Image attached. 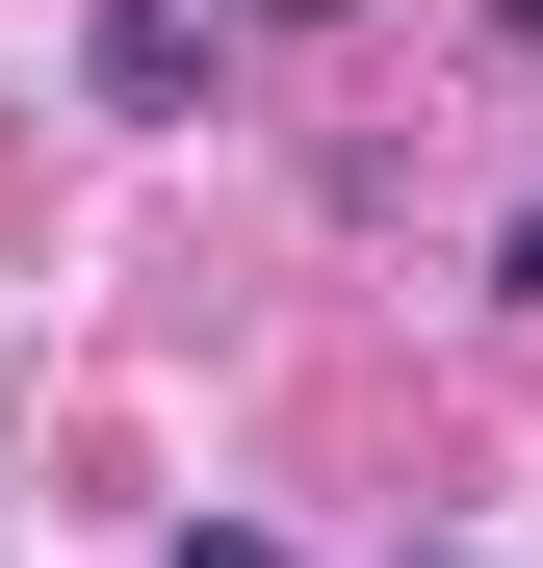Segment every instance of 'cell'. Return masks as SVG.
I'll list each match as a JSON object with an SVG mask.
<instances>
[{
  "label": "cell",
  "mask_w": 543,
  "mask_h": 568,
  "mask_svg": "<svg viewBox=\"0 0 543 568\" xmlns=\"http://www.w3.org/2000/svg\"><path fill=\"white\" fill-rule=\"evenodd\" d=\"M104 104H130V130L208 104V27H181V0H104Z\"/></svg>",
  "instance_id": "1"
},
{
  "label": "cell",
  "mask_w": 543,
  "mask_h": 568,
  "mask_svg": "<svg viewBox=\"0 0 543 568\" xmlns=\"http://www.w3.org/2000/svg\"><path fill=\"white\" fill-rule=\"evenodd\" d=\"M181 568H285V542H259V517H208V542H181Z\"/></svg>",
  "instance_id": "2"
},
{
  "label": "cell",
  "mask_w": 543,
  "mask_h": 568,
  "mask_svg": "<svg viewBox=\"0 0 543 568\" xmlns=\"http://www.w3.org/2000/svg\"><path fill=\"white\" fill-rule=\"evenodd\" d=\"M492 284H517V311H543V207H517V233H492Z\"/></svg>",
  "instance_id": "3"
},
{
  "label": "cell",
  "mask_w": 543,
  "mask_h": 568,
  "mask_svg": "<svg viewBox=\"0 0 543 568\" xmlns=\"http://www.w3.org/2000/svg\"><path fill=\"white\" fill-rule=\"evenodd\" d=\"M492 27H543V0H492Z\"/></svg>",
  "instance_id": "4"
},
{
  "label": "cell",
  "mask_w": 543,
  "mask_h": 568,
  "mask_svg": "<svg viewBox=\"0 0 543 568\" xmlns=\"http://www.w3.org/2000/svg\"><path fill=\"white\" fill-rule=\"evenodd\" d=\"M440 568H466V542H440Z\"/></svg>",
  "instance_id": "5"
}]
</instances>
